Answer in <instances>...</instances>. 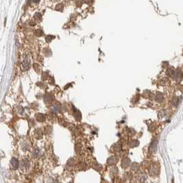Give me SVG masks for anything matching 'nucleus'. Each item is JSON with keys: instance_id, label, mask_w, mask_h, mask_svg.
<instances>
[{"instance_id": "obj_4", "label": "nucleus", "mask_w": 183, "mask_h": 183, "mask_svg": "<svg viewBox=\"0 0 183 183\" xmlns=\"http://www.w3.org/2000/svg\"><path fill=\"white\" fill-rule=\"evenodd\" d=\"M11 164H12V166H13V167L14 169H17V167L19 166V161H18V160L17 159V158H13L12 160H11Z\"/></svg>"}, {"instance_id": "obj_7", "label": "nucleus", "mask_w": 183, "mask_h": 183, "mask_svg": "<svg viewBox=\"0 0 183 183\" xmlns=\"http://www.w3.org/2000/svg\"><path fill=\"white\" fill-rule=\"evenodd\" d=\"M117 163V158L115 157V156H112V157H110L109 159H108V163L109 164H116Z\"/></svg>"}, {"instance_id": "obj_6", "label": "nucleus", "mask_w": 183, "mask_h": 183, "mask_svg": "<svg viewBox=\"0 0 183 183\" xmlns=\"http://www.w3.org/2000/svg\"><path fill=\"white\" fill-rule=\"evenodd\" d=\"M156 101L157 102H163V100H164V96L163 95L161 94V93H158V94L156 95Z\"/></svg>"}, {"instance_id": "obj_19", "label": "nucleus", "mask_w": 183, "mask_h": 183, "mask_svg": "<svg viewBox=\"0 0 183 183\" xmlns=\"http://www.w3.org/2000/svg\"><path fill=\"white\" fill-rule=\"evenodd\" d=\"M39 1V0H34V2H38Z\"/></svg>"}, {"instance_id": "obj_16", "label": "nucleus", "mask_w": 183, "mask_h": 183, "mask_svg": "<svg viewBox=\"0 0 183 183\" xmlns=\"http://www.w3.org/2000/svg\"><path fill=\"white\" fill-rule=\"evenodd\" d=\"M53 39H54V37L50 35V36H47V37H46V41H47V42H50Z\"/></svg>"}, {"instance_id": "obj_1", "label": "nucleus", "mask_w": 183, "mask_h": 183, "mask_svg": "<svg viewBox=\"0 0 183 183\" xmlns=\"http://www.w3.org/2000/svg\"><path fill=\"white\" fill-rule=\"evenodd\" d=\"M21 68L24 71L28 70L30 68V61L28 59H25L21 63Z\"/></svg>"}, {"instance_id": "obj_9", "label": "nucleus", "mask_w": 183, "mask_h": 183, "mask_svg": "<svg viewBox=\"0 0 183 183\" xmlns=\"http://www.w3.org/2000/svg\"><path fill=\"white\" fill-rule=\"evenodd\" d=\"M174 73H175V71L174 70V69L173 68H169L167 70V75L169 76H174Z\"/></svg>"}, {"instance_id": "obj_5", "label": "nucleus", "mask_w": 183, "mask_h": 183, "mask_svg": "<svg viewBox=\"0 0 183 183\" xmlns=\"http://www.w3.org/2000/svg\"><path fill=\"white\" fill-rule=\"evenodd\" d=\"M182 72H180V71H175V73H174V77L175 79L176 80V81H178L179 79H182Z\"/></svg>"}, {"instance_id": "obj_3", "label": "nucleus", "mask_w": 183, "mask_h": 183, "mask_svg": "<svg viewBox=\"0 0 183 183\" xmlns=\"http://www.w3.org/2000/svg\"><path fill=\"white\" fill-rule=\"evenodd\" d=\"M21 166H22V168H23V169H28L29 167H30V162H29V160H28V159L23 160Z\"/></svg>"}, {"instance_id": "obj_14", "label": "nucleus", "mask_w": 183, "mask_h": 183, "mask_svg": "<svg viewBox=\"0 0 183 183\" xmlns=\"http://www.w3.org/2000/svg\"><path fill=\"white\" fill-rule=\"evenodd\" d=\"M63 6L61 4H59L56 6V10L58 11H60V10L61 11V10H63Z\"/></svg>"}, {"instance_id": "obj_11", "label": "nucleus", "mask_w": 183, "mask_h": 183, "mask_svg": "<svg viewBox=\"0 0 183 183\" xmlns=\"http://www.w3.org/2000/svg\"><path fill=\"white\" fill-rule=\"evenodd\" d=\"M129 160L127 159V158H125V159L123 160V161H122V167H127V166L129 164Z\"/></svg>"}, {"instance_id": "obj_8", "label": "nucleus", "mask_w": 183, "mask_h": 183, "mask_svg": "<svg viewBox=\"0 0 183 183\" xmlns=\"http://www.w3.org/2000/svg\"><path fill=\"white\" fill-rule=\"evenodd\" d=\"M37 120L39 122H43V121H45V116L44 115H43L41 114H37Z\"/></svg>"}, {"instance_id": "obj_12", "label": "nucleus", "mask_w": 183, "mask_h": 183, "mask_svg": "<svg viewBox=\"0 0 183 183\" xmlns=\"http://www.w3.org/2000/svg\"><path fill=\"white\" fill-rule=\"evenodd\" d=\"M59 109H60V107L58 105L54 104V105H52V111H53V112H58L59 111Z\"/></svg>"}, {"instance_id": "obj_18", "label": "nucleus", "mask_w": 183, "mask_h": 183, "mask_svg": "<svg viewBox=\"0 0 183 183\" xmlns=\"http://www.w3.org/2000/svg\"><path fill=\"white\" fill-rule=\"evenodd\" d=\"M84 1L85 3H86L88 4H91L92 2V0H84Z\"/></svg>"}, {"instance_id": "obj_17", "label": "nucleus", "mask_w": 183, "mask_h": 183, "mask_svg": "<svg viewBox=\"0 0 183 183\" xmlns=\"http://www.w3.org/2000/svg\"><path fill=\"white\" fill-rule=\"evenodd\" d=\"M178 102H179V100L178 97L174 98V100H173V103H174L175 105H177L178 104Z\"/></svg>"}, {"instance_id": "obj_13", "label": "nucleus", "mask_w": 183, "mask_h": 183, "mask_svg": "<svg viewBox=\"0 0 183 183\" xmlns=\"http://www.w3.org/2000/svg\"><path fill=\"white\" fill-rule=\"evenodd\" d=\"M34 18L37 21L41 20V14H40V13H37L36 14H34Z\"/></svg>"}, {"instance_id": "obj_2", "label": "nucleus", "mask_w": 183, "mask_h": 183, "mask_svg": "<svg viewBox=\"0 0 183 183\" xmlns=\"http://www.w3.org/2000/svg\"><path fill=\"white\" fill-rule=\"evenodd\" d=\"M158 173V167L155 165V164H153L151 165L150 168V174L152 175V176H155L156 174Z\"/></svg>"}, {"instance_id": "obj_10", "label": "nucleus", "mask_w": 183, "mask_h": 183, "mask_svg": "<svg viewBox=\"0 0 183 183\" xmlns=\"http://www.w3.org/2000/svg\"><path fill=\"white\" fill-rule=\"evenodd\" d=\"M32 154H33V156L34 157L37 158V157L39 156V155H40V150H39L38 148H37V149H35L33 150V152Z\"/></svg>"}, {"instance_id": "obj_15", "label": "nucleus", "mask_w": 183, "mask_h": 183, "mask_svg": "<svg viewBox=\"0 0 183 183\" xmlns=\"http://www.w3.org/2000/svg\"><path fill=\"white\" fill-rule=\"evenodd\" d=\"M35 34H36V35L38 36V37H40V36H41L43 34V32L41 30H36L35 31Z\"/></svg>"}]
</instances>
